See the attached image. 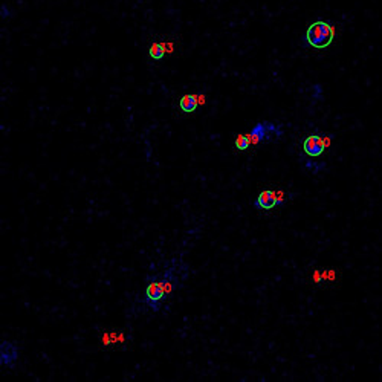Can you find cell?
<instances>
[{"instance_id": "1", "label": "cell", "mask_w": 382, "mask_h": 382, "mask_svg": "<svg viewBox=\"0 0 382 382\" xmlns=\"http://www.w3.org/2000/svg\"><path fill=\"white\" fill-rule=\"evenodd\" d=\"M333 37H335L333 26L329 25L327 22H321V20L312 23L306 32L308 43L315 49H326L333 42Z\"/></svg>"}, {"instance_id": "2", "label": "cell", "mask_w": 382, "mask_h": 382, "mask_svg": "<svg viewBox=\"0 0 382 382\" xmlns=\"http://www.w3.org/2000/svg\"><path fill=\"white\" fill-rule=\"evenodd\" d=\"M168 294H170V291L167 289L165 281H151V283L147 286V289H145L147 303L151 304L155 311H156V304H158L161 300H165Z\"/></svg>"}, {"instance_id": "3", "label": "cell", "mask_w": 382, "mask_h": 382, "mask_svg": "<svg viewBox=\"0 0 382 382\" xmlns=\"http://www.w3.org/2000/svg\"><path fill=\"white\" fill-rule=\"evenodd\" d=\"M283 199H278V196L271 189H264L258 195V198L254 202V207L258 210H272L277 205H281Z\"/></svg>"}, {"instance_id": "4", "label": "cell", "mask_w": 382, "mask_h": 382, "mask_svg": "<svg viewBox=\"0 0 382 382\" xmlns=\"http://www.w3.org/2000/svg\"><path fill=\"white\" fill-rule=\"evenodd\" d=\"M19 358V349L16 344L10 341H4L0 346V362L5 367H13L17 362Z\"/></svg>"}, {"instance_id": "5", "label": "cell", "mask_w": 382, "mask_h": 382, "mask_svg": "<svg viewBox=\"0 0 382 382\" xmlns=\"http://www.w3.org/2000/svg\"><path fill=\"white\" fill-rule=\"evenodd\" d=\"M303 150H304L306 155H309V156H312V158H317V156H320V155L324 153V150H326V142H324V139H323L321 136L312 135V136H309V138L304 139V142H303Z\"/></svg>"}, {"instance_id": "6", "label": "cell", "mask_w": 382, "mask_h": 382, "mask_svg": "<svg viewBox=\"0 0 382 382\" xmlns=\"http://www.w3.org/2000/svg\"><path fill=\"white\" fill-rule=\"evenodd\" d=\"M268 123H258L255 124L251 132H249V139L252 144H258V142H263L268 139Z\"/></svg>"}, {"instance_id": "7", "label": "cell", "mask_w": 382, "mask_h": 382, "mask_svg": "<svg viewBox=\"0 0 382 382\" xmlns=\"http://www.w3.org/2000/svg\"><path fill=\"white\" fill-rule=\"evenodd\" d=\"M198 97L196 95H193V93H186V95H183V97L180 98V101H179V107L185 112V113H191V112H195L196 109H198Z\"/></svg>"}, {"instance_id": "8", "label": "cell", "mask_w": 382, "mask_h": 382, "mask_svg": "<svg viewBox=\"0 0 382 382\" xmlns=\"http://www.w3.org/2000/svg\"><path fill=\"white\" fill-rule=\"evenodd\" d=\"M165 55V51H164V45L161 43H153L150 46V57L153 60H162V57Z\"/></svg>"}, {"instance_id": "9", "label": "cell", "mask_w": 382, "mask_h": 382, "mask_svg": "<svg viewBox=\"0 0 382 382\" xmlns=\"http://www.w3.org/2000/svg\"><path fill=\"white\" fill-rule=\"evenodd\" d=\"M249 145H251V139H249V136L239 135V136L236 138V147H237L239 150H246V148H249Z\"/></svg>"}]
</instances>
